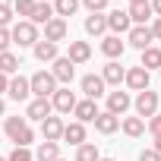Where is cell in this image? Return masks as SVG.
<instances>
[{"mask_svg":"<svg viewBox=\"0 0 161 161\" xmlns=\"http://www.w3.org/2000/svg\"><path fill=\"white\" fill-rule=\"evenodd\" d=\"M10 38H13V44H19V47H35V41H41L38 25H32L29 19L13 22V25H10Z\"/></svg>","mask_w":161,"mask_h":161,"instance_id":"cell-1","label":"cell"},{"mask_svg":"<svg viewBox=\"0 0 161 161\" xmlns=\"http://www.w3.org/2000/svg\"><path fill=\"white\" fill-rule=\"evenodd\" d=\"M29 86H32V95L35 98H51L60 86H57V79L51 76V69H38L35 76H29Z\"/></svg>","mask_w":161,"mask_h":161,"instance_id":"cell-2","label":"cell"},{"mask_svg":"<svg viewBox=\"0 0 161 161\" xmlns=\"http://www.w3.org/2000/svg\"><path fill=\"white\" fill-rule=\"evenodd\" d=\"M158 104H161V98H158L152 89L139 92V95H136V101H133V108H136V117H142V120H148L152 114H158Z\"/></svg>","mask_w":161,"mask_h":161,"instance_id":"cell-3","label":"cell"},{"mask_svg":"<svg viewBox=\"0 0 161 161\" xmlns=\"http://www.w3.org/2000/svg\"><path fill=\"white\" fill-rule=\"evenodd\" d=\"M152 41H155V35H152V29H148V25H133V29L126 32V44H133L136 51L152 47Z\"/></svg>","mask_w":161,"mask_h":161,"instance_id":"cell-4","label":"cell"},{"mask_svg":"<svg viewBox=\"0 0 161 161\" xmlns=\"http://www.w3.org/2000/svg\"><path fill=\"white\" fill-rule=\"evenodd\" d=\"M76 101H79V98L69 92V86H63V89H57V92L51 95V108H54L57 114H69V111L76 108Z\"/></svg>","mask_w":161,"mask_h":161,"instance_id":"cell-5","label":"cell"},{"mask_svg":"<svg viewBox=\"0 0 161 161\" xmlns=\"http://www.w3.org/2000/svg\"><path fill=\"white\" fill-rule=\"evenodd\" d=\"M123 82H126V89H133V92H145L148 82H152V76H148V69H142V66H130L126 76H123Z\"/></svg>","mask_w":161,"mask_h":161,"instance_id":"cell-6","label":"cell"},{"mask_svg":"<svg viewBox=\"0 0 161 161\" xmlns=\"http://www.w3.org/2000/svg\"><path fill=\"white\" fill-rule=\"evenodd\" d=\"M51 76L57 79V86H60V82L69 86V82H73V76H76V66L69 63V57H57V60L51 63Z\"/></svg>","mask_w":161,"mask_h":161,"instance_id":"cell-7","label":"cell"},{"mask_svg":"<svg viewBox=\"0 0 161 161\" xmlns=\"http://www.w3.org/2000/svg\"><path fill=\"white\" fill-rule=\"evenodd\" d=\"M104 19H108V32H111V35H126V32L133 29V22H130L126 10H111Z\"/></svg>","mask_w":161,"mask_h":161,"instance_id":"cell-8","label":"cell"},{"mask_svg":"<svg viewBox=\"0 0 161 161\" xmlns=\"http://www.w3.org/2000/svg\"><path fill=\"white\" fill-rule=\"evenodd\" d=\"M130 104H133V98H130V92H108V114H114V117H123L126 111H130Z\"/></svg>","mask_w":161,"mask_h":161,"instance_id":"cell-9","label":"cell"},{"mask_svg":"<svg viewBox=\"0 0 161 161\" xmlns=\"http://www.w3.org/2000/svg\"><path fill=\"white\" fill-rule=\"evenodd\" d=\"M69 35V25H66V19H51V22H44V41H51V44H60L63 38Z\"/></svg>","mask_w":161,"mask_h":161,"instance_id":"cell-10","label":"cell"},{"mask_svg":"<svg viewBox=\"0 0 161 161\" xmlns=\"http://www.w3.org/2000/svg\"><path fill=\"white\" fill-rule=\"evenodd\" d=\"M54 114V108H51V98H32L29 101V108H25V120H44V117H51Z\"/></svg>","mask_w":161,"mask_h":161,"instance_id":"cell-11","label":"cell"},{"mask_svg":"<svg viewBox=\"0 0 161 161\" xmlns=\"http://www.w3.org/2000/svg\"><path fill=\"white\" fill-rule=\"evenodd\" d=\"M79 89L86 92V98H92V101H98L101 95H104V79L101 76H95V73H89V76H82V82H79Z\"/></svg>","mask_w":161,"mask_h":161,"instance_id":"cell-12","label":"cell"},{"mask_svg":"<svg viewBox=\"0 0 161 161\" xmlns=\"http://www.w3.org/2000/svg\"><path fill=\"white\" fill-rule=\"evenodd\" d=\"M123 51H126V41H120V35H104L101 38V54L108 60H120Z\"/></svg>","mask_w":161,"mask_h":161,"instance_id":"cell-13","label":"cell"},{"mask_svg":"<svg viewBox=\"0 0 161 161\" xmlns=\"http://www.w3.org/2000/svg\"><path fill=\"white\" fill-rule=\"evenodd\" d=\"M63 126H66V123H63L60 117H54V114L44 117V120H41V136H44V142H60Z\"/></svg>","mask_w":161,"mask_h":161,"instance_id":"cell-14","label":"cell"},{"mask_svg":"<svg viewBox=\"0 0 161 161\" xmlns=\"http://www.w3.org/2000/svg\"><path fill=\"white\" fill-rule=\"evenodd\" d=\"M66 57H69V63H73V66L89 63V60H92V44H89V41H69Z\"/></svg>","mask_w":161,"mask_h":161,"instance_id":"cell-15","label":"cell"},{"mask_svg":"<svg viewBox=\"0 0 161 161\" xmlns=\"http://www.w3.org/2000/svg\"><path fill=\"white\" fill-rule=\"evenodd\" d=\"M73 114H76V123H92V120H95L101 111H98V104H95L92 98H82V101H76Z\"/></svg>","mask_w":161,"mask_h":161,"instance_id":"cell-16","label":"cell"},{"mask_svg":"<svg viewBox=\"0 0 161 161\" xmlns=\"http://www.w3.org/2000/svg\"><path fill=\"white\" fill-rule=\"evenodd\" d=\"M7 95H10L13 101H29V95H32L29 79H25V76H13V79H10V86H7Z\"/></svg>","mask_w":161,"mask_h":161,"instance_id":"cell-17","label":"cell"},{"mask_svg":"<svg viewBox=\"0 0 161 161\" xmlns=\"http://www.w3.org/2000/svg\"><path fill=\"white\" fill-rule=\"evenodd\" d=\"M123 76H126V69L120 66V60H108V63H104V69H101V79H104V86H117V89H120Z\"/></svg>","mask_w":161,"mask_h":161,"instance_id":"cell-18","label":"cell"},{"mask_svg":"<svg viewBox=\"0 0 161 161\" xmlns=\"http://www.w3.org/2000/svg\"><path fill=\"white\" fill-rule=\"evenodd\" d=\"M32 54H35V60H41V63H54L57 57H60V51H57V44H51V41H35V47H32Z\"/></svg>","mask_w":161,"mask_h":161,"instance_id":"cell-19","label":"cell"},{"mask_svg":"<svg viewBox=\"0 0 161 161\" xmlns=\"http://www.w3.org/2000/svg\"><path fill=\"white\" fill-rule=\"evenodd\" d=\"M92 123H95V130H98L101 136H111V133H117V130H120V117H114V114H108V111H101Z\"/></svg>","mask_w":161,"mask_h":161,"instance_id":"cell-20","label":"cell"},{"mask_svg":"<svg viewBox=\"0 0 161 161\" xmlns=\"http://www.w3.org/2000/svg\"><path fill=\"white\" fill-rule=\"evenodd\" d=\"M60 139H63V142H69V145H82V142H86V123H76V120H73V123H66Z\"/></svg>","mask_w":161,"mask_h":161,"instance_id":"cell-21","label":"cell"},{"mask_svg":"<svg viewBox=\"0 0 161 161\" xmlns=\"http://www.w3.org/2000/svg\"><path fill=\"white\" fill-rule=\"evenodd\" d=\"M51 19H54V7L44 3V0H35V10H32L29 22H32V25H44V22H51Z\"/></svg>","mask_w":161,"mask_h":161,"instance_id":"cell-22","label":"cell"},{"mask_svg":"<svg viewBox=\"0 0 161 161\" xmlns=\"http://www.w3.org/2000/svg\"><path fill=\"white\" fill-rule=\"evenodd\" d=\"M126 16H130V22H133V25H145L155 13H152V7H148V3H133V7L126 10Z\"/></svg>","mask_w":161,"mask_h":161,"instance_id":"cell-23","label":"cell"},{"mask_svg":"<svg viewBox=\"0 0 161 161\" xmlns=\"http://www.w3.org/2000/svg\"><path fill=\"white\" fill-rule=\"evenodd\" d=\"M108 32V19H104V13H89L86 16V35H104Z\"/></svg>","mask_w":161,"mask_h":161,"instance_id":"cell-24","label":"cell"},{"mask_svg":"<svg viewBox=\"0 0 161 161\" xmlns=\"http://www.w3.org/2000/svg\"><path fill=\"white\" fill-rule=\"evenodd\" d=\"M120 130H123L130 139H139V136L145 133V120H142V117H123V120H120Z\"/></svg>","mask_w":161,"mask_h":161,"instance_id":"cell-25","label":"cell"},{"mask_svg":"<svg viewBox=\"0 0 161 161\" xmlns=\"http://www.w3.org/2000/svg\"><path fill=\"white\" fill-rule=\"evenodd\" d=\"M139 66H142V69H148V73H152V69H161V47H155V44H152V47H145V51H142Z\"/></svg>","mask_w":161,"mask_h":161,"instance_id":"cell-26","label":"cell"},{"mask_svg":"<svg viewBox=\"0 0 161 161\" xmlns=\"http://www.w3.org/2000/svg\"><path fill=\"white\" fill-rule=\"evenodd\" d=\"M32 158H35V161H57V158H60V142H41Z\"/></svg>","mask_w":161,"mask_h":161,"instance_id":"cell-27","label":"cell"},{"mask_svg":"<svg viewBox=\"0 0 161 161\" xmlns=\"http://www.w3.org/2000/svg\"><path fill=\"white\" fill-rule=\"evenodd\" d=\"M19 66H22V60H19L13 51H3V54H0V73H3V76H13Z\"/></svg>","mask_w":161,"mask_h":161,"instance_id":"cell-28","label":"cell"},{"mask_svg":"<svg viewBox=\"0 0 161 161\" xmlns=\"http://www.w3.org/2000/svg\"><path fill=\"white\" fill-rule=\"evenodd\" d=\"M54 16L57 19H66V16H73L76 10H79V0H54Z\"/></svg>","mask_w":161,"mask_h":161,"instance_id":"cell-29","label":"cell"},{"mask_svg":"<svg viewBox=\"0 0 161 161\" xmlns=\"http://www.w3.org/2000/svg\"><path fill=\"white\" fill-rule=\"evenodd\" d=\"M101 152L95 142H82V145H76V161H98Z\"/></svg>","mask_w":161,"mask_h":161,"instance_id":"cell-30","label":"cell"},{"mask_svg":"<svg viewBox=\"0 0 161 161\" xmlns=\"http://www.w3.org/2000/svg\"><path fill=\"white\" fill-rule=\"evenodd\" d=\"M25 126H29V120H25V117H7V123H3V133H7L10 139H16V136H19Z\"/></svg>","mask_w":161,"mask_h":161,"instance_id":"cell-31","label":"cell"},{"mask_svg":"<svg viewBox=\"0 0 161 161\" xmlns=\"http://www.w3.org/2000/svg\"><path fill=\"white\" fill-rule=\"evenodd\" d=\"M111 0H79V7H86L89 13H104Z\"/></svg>","mask_w":161,"mask_h":161,"instance_id":"cell-32","label":"cell"},{"mask_svg":"<svg viewBox=\"0 0 161 161\" xmlns=\"http://www.w3.org/2000/svg\"><path fill=\"white\" fill-rule=\"evenodd\" d=\"M13 10L19 13V16H32V10H35V0H13Z\"/></svg>","mask_w":161,"mask_h":161,"instance_id":"cell-33","label":"cell"},{"mask_svg":"<svg viewBox=\"0 0 161 161\" xmlns=\"http://www.w3.org/2000/svg\"><path fill=\"white\" fill-rule=\"evenodd\" d=\"M10 22H13V7L0 3V29H10Z\"/></svg>","mask_w":161,"mask_h":161,"instance_id":"cell-34","label":"cell"},{"mask_svg":"<svg viewBox=\"0 0 161 161\" xmlns=\"http://www.w3.org/2000/svg\"><path fill=\"white\" fill-rule=\"evenodd\" d=\"M7 161H35V158H32V152H29V148H19V145H16V148L10 152V158H7Z\"/></svg>","mask_w":161,"mask_h":161,"instance_id":"cell-35","label":"cell"},{"mask_svg":"<svg viewBox=\"0 0 161 161\" xmlns=\"http://www.w3.org/2000/svg\"><path fill=\"white\" fill-rule=\"evenodd\" d=\"M145 126H148L152 136H161V114H152V117L145 120Z\"/></svg>","mask_w":161,"mask_h":161,"instance_id":"cell-36","label":"cell"},{"mask_svg":"<svg viewBox=\"0 0 161 161\" xmlns=\"http://www.w3.org/2000/svg\"><path fill=\"white\" fill-rule=\"evenodd\" d=\"M10 44H13V38H10V29H0V54H3V51H10Z\"/></svg>","mask_w":161,"mask_h":161,"instance_id":"cell-37","label":"cell"},{"mask_svg":"<svg viewBox=\"0 0 161 161\" xmlns=\"http://www.w3.org/2000/svg\"><path fill=\"white\" fill-rule=\"evenodd\" d=\"M139 161H161V155H158L155 148H142V152H139Z\"/></svg>","mask_w":161,"mask_h":161,"instance_id":"cell-38","label":"cell"},{"mask_svg":"<svg viewBox=\"0 0 161 161\" xmlns=\"http://www.w3.org/2000/svg\"><path fill=\"white\" fill-rule=\"evenodd\" d=\"M148 29H152V35H155V41H161V16H155V22H152Z\"/></svg>","mask_w":161,"mask_h":161,"instance_id":"cell-39","label":"cell"},{"mask_svg":"<svg viewBox=\"0 0 161 161\" xmlns=\"http://www.w3.org/2000/svg\"><path fill=\"white\" fill-rule=\"evenodd\" d=\"M148 7H152L155 16H161V0H148Z\"/></svg>","mask_w":161,"mask_h":161,"instance_id":"cell-40","label":"cell"},{"mask_svg":"<svg viewBox=\"0 0 161 161\" xmlns=\"http://www.w3.org/2000/svg\"><path fill=\"white\" fill-rule=\"evenodd\" d=\"M7 86H10V76H3V73H0V95L7 92Z\"/></svg>","mask_w":161,"mask_h":161,"instance_id":"cell-41","label":"cell"},{"mask_svg":"<svg viewBox=\"0 0 161 161\" xmlns=\"http://www.w3.org/2000/svg\"><path fill=\"white\" fill-rule=\"evenodd\" d=\"M152 148H155V152L161 155V136H155V145H152Z\"/></svg>","mask_w":161,"mask_h":161,"instance_id":"cell-42","label":"cell"},{"mask_svg":"<svg viewBox=\"0 0 161 161\" xmlns=\"http://www.w3.org/2000/svg\"><path fill=\"white\" fill-rule=\"evenodd\" d=\"M7 114V104H3V98H0V117H3Z\"/></svg>","mask_w":161,"mask_h":161,"instance_id":"cell-43","label":"cell"},{"mask_svg":"<svg viewBox=\"0 0 161 161\" xmlns=\"http://www.w3.org/2000/svg\"><path fill=\"white\" fill-rule=\"evenodd\" d=\"M133 3H148V0H130V7H133Z\"/></svg>","mask_w":161,"mask_h":161,"instance_id":"cell-44","label":"cell"},{"mask_svg":"<svg viewBox=\"0 0 161 161\" xmlns=\"http://www.w3.org/2000/svg\"><path fill=\"white\" fill-rule=\"evenodd\" d=\"M98 161H117V158H98Z\"/></svg>","mask_w":161,"mask_h":161,"instance_id":"cell-45","label":"cell"},{"mask_svg":"<svg viewBox=\"0 0 161 161\" xmlns=\"http://www.w3.org/2000/svg\"><path fill=\"white\" fill-rule=\"evenodd\" d=\"M44 3H54V0H44Z\"/></svg>","mask_w":161,"mask_h":161,"instance_id":"cell-46","label":"cell"},{"mask_svg":"<svg viewBox=\"0 0 161 161\" xmlns=\"http://www.w3.org/2000/svg\"><path fill=\"white\" fill-rule=\"evenodd\" d=\"M0 161H7V158H3V155H0Z\"/></svg>","mask_w":161,"mask_h":161,"instance_id":"cell-47","label":"cell"},{"mask_svg":"<svg viewBox=\"0 0 161 161\" xmlns=\"http://www.w3.org/2000/svg\"><path fill=\"white\" fill-rule=\"evenodd\" d=\"M57 161H63V158H57Z\"/></svg>","mask_w":161,"mask_h":161,"instance_id":"cell-48","label":"cell"},{"mask_svg":"<svg viewBox=\"0 0 161 161\" xmlns=\"http://www.w3.org/2000/svg\"><path fill=\"white\" fill-rule=\"evenodd\" d=\"M158 73H161V69H158Z\"/></svg>","mask_w":161,"mask_h":161,"instance_id":"cell-49","label":"cell"}]
</instances>
